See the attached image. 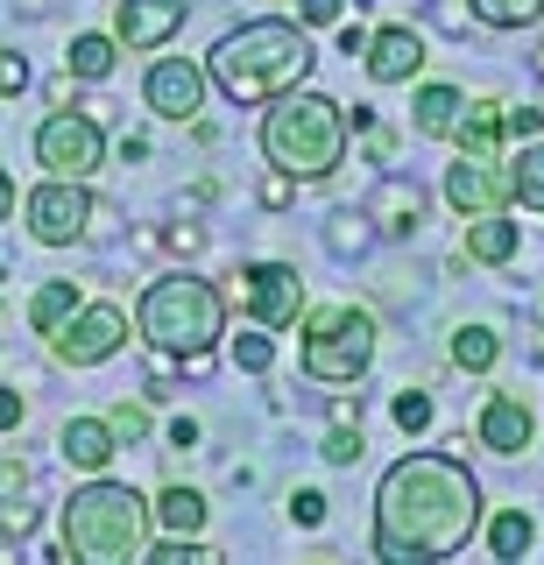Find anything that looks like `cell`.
<instances>
[{"label": "cell", "instance_id": "obj_1", "mask_svg": "<svg viewBox=\"0 0 544 565\" xmlns=\"http://www.w3.org/2000/svg\"><path fill=\"white\" fill-rule=\"evenodd\" d=\"M481 530V481L460 452H403L375 488V558H452Z\"/></svg>", "mask_w": 544, "mask_h": 565}, {"label": "cell", "instance_id": "obj_2", "mask_svg": "<svg viewBox=\"0 0 544 565\" xmlns=\"http://www.w3.org/2000/svg\"><path fill=\"white\" fill-rule=\"evenodd\" d=\"M319 50H311L305 22H284V14H262V22L226 29L213 50H205V78L220 85L234 106H269L276 93L311 78Z\"/></svg>", "mask_w": 544, "mask_h": 565}, {"label": "cell", "instance_id": "obj_3", "mask_svg": "<svg viewBox=\"0 0 544 565\" xmlns=\"http://www.w3.org/2000/svg\"><path fill=\"white\" fill-rule=\"evenodd\" d=\"M57 537H64V558H85V565H128L149 552L156 537V509L142 488L114 481V473H93L85 488H72V502L57 509Z\"/></svg>", "mask_w": 544, "mask_h": 565}, {"label": "cell", "instance_id": "obj_4", "mask_svg": "<svg viewBox=\"0 0 544 565\" xmlns=\"http://www.w3.org/2000/svg\"><path fill=\"white\" fill-rule=\"evenodd\" d=\"M346 106L332 93H311V85H290V93L269 99L262 114V156L290 177V184H319L346 163Z\"/></svg>", "mask_w": 544, "mask_h": 565}, {"label": "cell", "instance_id": "obj_5", "mask_svg": "<svg viewBox=\"0 0 544 565\" xmlns=\"http://www.w3.org/2000/svg\"><path fill=\"white\" fill-rule=\"evenodd\" d=\"M135 332L163 353V361H205L220 340H226V290L205 276H156L135 305Z\"/></svg>", "mask_w": 544, "mask_h": 565}, {"label": "cell", "instance_id": "obj_6", "mask_svg": "<svg viewBox=\"0 0 544 565\" xmlns=\"http://www.w3.org/2000/svg\"><path fill=\"white\" fill-rule=\"evenodd\" d=\"M297 367L326 388H354L367 367H375V318L361 305H326L305 318V347H297Z\"/></svg>", "mask_w": 544, "mask_h": 565}, {"label": "cell", "instance_id": "obj_7", "mask_svg": "<svg viewBox=\"0 0 544 565\" xmlns=\"http://www.w3.org/2000/svg\"><path fill=\"white\" fill-rule=\"evenodd\" d=\"M22 212H29V234H36L43 247H72V241L93 234V220H99L85 177H43V184L22 199Z\"/></svg>", "mask_w": 544, "mask_h": 565}, {"label": "cell", "instance_id": "obj_8", "mask_svg": "<svg viewBox=\"0 0 544 565\" xmlns=\"http://www.w3.org/2000/svg\"><path fill=\"white\" fill-rule=\"evenodd\" d=\"M234 305H241V318H248V326L284 332V326H297V318H305V276H297L290 262H248V269H241V282H234Z\"/></svg>", "mask_w": 544, "mask_h": 565}, {"label": "cell", "instance_id": "obj_9", "mask_svg": "<svg viewBox=\"0 0 544 565\" xmlns=\"http://www.w3.org/2000/svg\"><path fill=\"white\" fill-rule=\"evenodd\" d=\"M36 163H43V177H93L107 163V135H99L93 114L57 106V114L36 128Z\"/></svg>", "mask_w": 544, "mask_h": 565}, {"label": "cell", "instance_id": "obj_10", "mask_svg": "<svg viewBox=\"0 0 544 565\" xmlns=\"http://www.w3.org/2000/svg\"><path fill=\"white\" fill-rule=\"evenodd\" d=\"M120 347H128V311L120 305H78L50 332V353H57L64 367H99V361H114Z\"/></svg>", "mask_w": 544, "mask_h": 565}, {"label": "cell", "instance_id": "obj_11", "mask_svg": "<svg viewBox=\"0 0 544 565\" xmlns=\"http://www.w3.org/2000/svg\"><path fill=\"white\" fill-rule=\"evenodd\" d=\"M205 64H191V57H156L149 64V78H142V99H149V114L156 120H199L205 114Z\"/></svg>", "mask_w": 544, "mask_h": 565}, {"label": "cell", "instance_id": "obj_12", "mask_svg": "<svg viewBox=\"0 0 544 565\" xmlns=\"http://www.w3.org/2000/svg\"><path fill=\"white\" fill-rule=\"evenodd\" d=\"M446 205L473 220V212H502L509 205V163L502 156H460L446 170Z\"/></svg>", "mask_w": 544, "mask_h": 565}, {"label": "cell", "instance_id": "obj_13", "mask_svg": "<svg viewBox=\"0 0 544 565\" xmlns=\"http://www.w3.org/2000/svg\"><path fill=\"white\" fill-rule=\"evenodd\" d=\"M191 0H120L114 8V43L120 50H163L184 29Z\"/></svg>", "mask_w": 544, "mask_h": 565}, {"label": "cell", "instance_id": "obj_14", "mask_svg": "<svg viewBox=\"0 0 544 565\" xmlns=\"http://www.w3.org/2000/svg\"><path fill=\"white\" fill-rule=\"evenodd\" d=\"M473 438H481L488 452L516 459V452H531V438H537V411H531L523 396H509V388H495V396L481 403V424H473Z\"/></svg>", "mask_w": 544, "mask_h": 565}, {"label": "cell", "instance_id": "obj_15", "mask_svg": "<svg viewBox=\"0 0 544 565\" xmlns=\"http://www.w3.org/2000/svg\"><path fill=\"white\" fill-rule=\"evenodd\" d=\"M361 64H367V78L375 85H410L417 71H425V35L417 29H375L367 35V50H361Z\"/></svg>", "mask_w": 544, "mask_h": 565}, {"label": "cell", "instance_id": "obj_16", "mask_svg": "<svg viewBox=\"0 0 544 565\" xmlns=\"http://www.w3.org/2000/svg\"><path fill=\"white\" fill-rule=\"evenodd\" d=\"M57 452H64V467H78V473H107L114 452H120V438H114L107 417H72L57 431Z\"/></svg>", "mask_w": 544, "mask_h": 565}, {"label": "cell", "instance_id": "obj_17", "mask_svg": "<svg viewBox=\"0 0 544 565\" xmlns=\"http://www.w3.org/2000/svg\"><path fill=\"white\" fill-rule=\"evenodd\" d=\"M516 247H523V226L509 220V205H502V212H473V220H467V255H473V262L502 269Z\"/></svg>", "mask_w": 544, "mask_h": 565}, {"label": "cell", "instance_id": "obj_18", "mask_svg": "<svg viewBox=\"0 0 544 565\" xmlns=\"http://www.w3.org/2000/svg\"><path fill=\"white\" fill-rule=\"evenodd\" d=\"M460 114H467V99L452 93V85H417V99H410V128H417V135H431V141H452V128H460Z\"/></svg>", "mask_w": 544, "mask_h": 565}, {"label": "cell", "instance_id": "obj_19", "mask_svg": "<svg viewBox=\"0 0 544 565\" xmlns=\"http://www.w3.org/2000/svg\"><path fill=\"white\" fill-rule=\"evenodd\" d=\"M502 99H467L460 128H452V141H460V156H502Z\"/></svg>", "mask_w": 544, "mask_h": 565}, {"label": "cell", "instance_id": "obj_20", "mask_svg": "<svg viewBox=\"0 0 544 565\" xmlns=\"http://www.w3.org/2000/svg\"><path fill=\"white\" fill-rule=\"evenodd\" d=\"M78 305H85V290H78V282H72V276H50L43 290L29 297V326H36V332H57V326H64V318H72Z\"/></svg>", "mask_w": 544, "mask_h": 565}, {"label": "cell", "instance_id": "obj_21", "mask_svg": "<svg viewBox=\"0 0 544 565\" xmlns=\"http://www.w3.org/2000/svg\"><path fill=\"white\" fill-rule=\"evenodd\" d=\"M149 509H156V530H178V537H199L205 530V494L199 488H163Z\"/></svg>", "mask_w": 544, "mask_h": 565}, {"label": "cell", "instance_id": "obj_22", "mask_svg": "<svg viewBox=\"0 0 544 565\" xmlns=\"http://www.w3.org/2000/svg\"><path fill=\"white\" fill-rule=\"evenodd\" d=\"M509 205L544 212V141H523V156H509Z\"/></svg>", "mask_w": 544, "mask_h": 565}, {"label": "cell", "instance_id": "obj_23", "mask_svg": "<svg viewBox=\"0 0 544 565\" xmlns=\"http://www.w3.org/2000/svg\"><path fill=\"white\" fill-rule=\"evenodd\" d=\"M114 57H120L114 35H72V50H64V71H72L78 85H99V78L114 71Z\"/></svg>", "mask_w": 544, "mask_h": 565}, {"label": "cell", "instance_id": "obj_24", "mask_svg": "<svg viewBox=\"0 0 544 565\" xmlns=\"http://www.w3.org/2000/svg\"><path fill=\"white\" fill-rule=\"evenodd\" d=\"M495 361H502L495 326H460V332H452V367H467V375H488Z\"/></svg>", "mask_w": 544, "mask_h": 565}, {"label": "cell", "instance_id": "obj_25", "mask_svg": "<svg viewBox=\"0 0 544 565\" xmlns=\"http://www.w3.org/2000/svg\"><path fill=\"white\" fill-rule=\"evenodd\" d=\"M220 552L205 537H178V530H163V537H149V552H142V565H213Z\"/></svg>", "mask_w": 544, "mask_h": 565}, {"label": "cell", "instance_id": "obj_26", "mask_svg": "<svg viewBox=\"0 0 544 565\" xmlns=\"http://www.w3.org/2000/svg\"><path fill=\"white\" fill-rule=\"evenodd\" d=\"M531 544H537V523L523 516V509H502V516L488 523V552H495V558H523Z\"/></svg>", "mask_w": 544, "mask_h": 565}, {"label": "cell", "instance_id": "obj_27", "mask_svg": "<svg viewBox=\"0 0 544 565\" xmlns=\"http://www.w3.org/2000/svg\"><path fill=\"white\" fill-rule=\"evenodd\" d=\"M467 14L481 29H531L544 14V0H467Z\"/></svg>", "mask_w": 544, "mask_h": 565}, {"label": "cell", "instance_id": "obj_28", "mask_svg": "<svg viewBox=\"0 0 544 565\" xmlns=\"http://www.w3.org/2000/svg\"><path fill=\"white\" fill-rule=\"evenodd\" d=\"M36 502H22V488H8V494H0V537H14V544H22V537H36Z\"/></svg>", "mask_w": 544, "mask_h": 565}, {"label": "cell", "instance_id": "obj_29", "mask_svg": "<svg viewBox=\"0 0 544 565\" xmlns=\"http://www.w3.org/2000/svg\"><path fill=\"white\" fill-rule=\"evenodd\" d=\"M332 467H354V459L367 452V438H361V424H346V417H332V431H326V446H319Z\"/></svg>", "mask_w": 544, "mask_h": 565}, {"label": "cell", "instance_id": "obj_30", "mask_svg": "<svg viewBox=\"0 0 544 565\" xmlns=\"http://www.w3.org/2000/svg\"><path fill=\"white\" fill-rule=\"evenodd\" d=\"M234 361L241 367H248V375H269V367H276V340H269V332H241V340H234Z\"/></svg>", "mask_w": 544, "mask_h": 565}, {"label": "cell", "instance_id": "obj_31", "mask_svg": "<svg viewBox=\"0 0 544 565\" xmlns=\"http://www.w3.org/2000/svg\"><path fill=\"white\" fill-rule=\"evenodd\" d=\"M417 205H425V199H417V184H410V191L390 184V191H382V212H390L382 226H390V234H410V226H417Z\"/></svg>", "mask_w": 544, "mask_h": 565}, {"label": "cell", "instance_id": "obj_32", "mask_svg": "<svg viewBox=\"0 0 544 565\" xmlns=\"http://www.w3.org/2000/svg\"><path fill=\"white\" fill-rule=\"evenodd\" d=\"M390 417H396L403 431L417 438V431H425V424H431V396H425V388H403V396L390 403Z\"/></svg>", "mask_w": 544, "mask_h": 565}, {"label": "cell", "instance_id": "obj_33", "mask_svg": "<svg viewBox=\"0 0 544 565\" xmlns=\"http://www.w3.org/2000/svg\"><path fill=\"white\" fill-rule=\"evenodd\" d=\"M107 424H114V438H120V446H142V438H149V411H142V403H114Z\"/></svg>", "mask_w": 544, "mask_h": 565}, {"label": "cell", "instance_id": "obj_34", "mask_svg": "<svg viewBox=\"0 0 544 565\" xmlns=\"http://www.w3.org/2000/svg\"><path fill=\"white\" fill-rule=\"evenodd\" d=\"M29 85V57L22 50H0V99H14Z\"/></svg>", "mask_w": 544, "mask_h": 565}, {"label": "cell", "instance_id": "obj_35", "mask_svg": "<svg viewBox=\"0 0 544 565\" xmlns=\"http://www.w3.org/2000/svg\"><path fill=\"white\" fill-rule=\"evenodd\" d=\"M502 128L516 135V141H531L544 128V106H502Z\"/></svg>", "mask_w": 544, "mask_h": 565}, {"label": "cell", "instance_id": "obj_36", "mask_svg": "<svg viewBox=\"0 0 544 565\" xmlns=\"http://www.w3.org/2000/svg\"><path fill=\"white\" fill-rule=\"evenodd\" d=\"M346 14V0H297V22L305 29H326V22H340Z\"/></svg>", "mask_w": 544, "mask_h": 565}, {"label": "cell", "instance_id": "obj_37", "mask_svg": "<svg viewBox=\"0 0 544 565\" xmlns=\"http://www.w3.org/2000/svg\"><path fill=\"white\" fill-rule=\"evenodd\" d=\"M290 523H326V494L319 488H297L290 494Z\"/></svg>", "mask_w": 544, "mask_h": 565}, {"label": "cell", "instance_id": "obj_38", "mask_svg": "<svg viewBox=\"0 0 544 565\" xmlns=\"http://www.w3.org/2000/svg\"><path fill=\"white\" fill-rule=\"evenodd\" d=\"M22 411H29V403L14 396V388H0V431H14V424H22Z\"/></svg>", "mask_w": 544, "mask_h": 565}, {"label": "cell", "instance_id": "obj_39", "mask_svg": "<svg viewBox=\"0 0 544 565\" xmlns=\"http://www.w3.org/2000/svg\"><path fill=\"white\" fill-rule=\"evenodd\" d=\"M262 205H290V177H284V170H276L269 184H262Z\"/></svg>", "mask_w": 544, "mask_h": 565}, {"label": "cell", "instance_id": "obj_40", "mask_svg": "<svg viewBox=\"0 0 544 565\" xmlns=\"http://www.w3.org/2000/svg\"><path fill=\"white\" fill-rule=\"evenodd\" d=\"M340 50H346V57H361V50H367V29L346 22V29H340Z\"/></svg>", "mask_w": 544, "mask_h": 565}, {"label": "cell", "instance_id": "obj_41", "mask_svg": "<svg viewBox=\"0 0 544 565\" xmlns=\"http://www.w3.org/2000/svg\"><path fill=\"white\" fill-rule=\"evenodd\" d=\"M8 220H14V177L0 170V226H8Z\"/></svg>", "mask_w": 544, "mask_h": 565}, {"label": "cell", "instance_id": "obj_42", "mask_svg": "<svg viewBox=\"0 0 544 565\" xmlns=\"http://www.w3.org/2000/svg\"><path fill=\"white\" fill-rule=\"evenodd\" d=\"M22 481H29V473H22V467H8V459H0V494H8V488H22Z\"/></svg>", "mask_w": 544, "mask_h": 565}, {"label": "cell", "instance_id": "obj_43", "mask_svg": "<svg viewBox=\"0 0 544 565\" xmlns=\"http://www.w3.org/2000/svg\"><path fill=\"white\" fill-rule=\"evenodd\" d=\"M537 71H544V50H537Z\"/></svg>", "mask_w": 544, "mask_h": 565}]
</instances>
